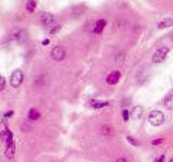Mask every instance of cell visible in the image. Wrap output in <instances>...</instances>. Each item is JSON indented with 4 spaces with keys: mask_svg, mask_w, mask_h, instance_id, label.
Masks as SVG:
<instances>
[{
    "mask_svg": "<svg viewBox=\"0 0 173 162\" xmlns=\"http://www.w3.org/2000/svg\"><path fill=\"white\" fill-rule=\"evenodd\" d=\"M1 138H2L3 142H6V144H10V143L14 142L13 140V135H12V132L9 129H6L1 133Z\"/></svg>",
    "mask_w": 173,
    "mask_h": 162,
    "instance_id": "ba28073f",
    "label": "cell"
},
{
    "mask_svg": "<svg viewBox=\"0 0 173 162\" xmlns=\"http://www.w3.org/2000/svg\"><path fill=\"white\" fill-rule=\"evenodd\" d=\"M116 162H128V161H127L126 158H118Z\"/></svg>",
    "mask_w": 173,
    "mask_h": 162,
    "instance_id": "ffe728a7",
    "label": "cell"
},
{
    "mask_svg": "<svg viewBox=\"0 0 173 162\" xmlns=\"http://www.w3.org/2000/svg\"><path fill=\"white\" fill-rule=\"evenodd\" d=\"M5 86H6V79L3 78V77H1V78H0V91H3Z\"/></svg>",
    "mask_w": 173,
    "mask_h": 162,
    "instance_id": "e0dca14e",
    "label": "cell"
},
{
    "mask_svg": "<svg viewBox=\"0 0 173 162\" xmlns=\"http://www.w3.org/2000/svg\"><path fill=\"white\" fill-rule=\"evenodd\" d=\"M105 26H106V21L105 20H99L98 22H96L95 26H94L93 33H95V34L102 33V31L104 30Z\"/></svg>",
    "mask_w": 173,
    "mask_h": 162,
    "instance_id": "30bf717a",
    "label": "cell"
},
{
    "mask_svg": "<svg viewBox=\"0 0 173 162\" xmlns=\"http://www.w3.org/2000/svg\"><path fill=\"white\" fill-rule=\"evenodd\" d=\"M14 155H15V143L12 142L7 145V148H6V156H7V158H9V159H13Z\"/></svg>",
    "mask_w": 173,
    "mask_h": 162,
    "instance_id": "9c48e42d",
    "label": "cell"
},
{
    "mask_svg": "<svg viewBox=\"0 0 173 162\" xmlns=\"http://www.w3.org/2000/svg\"><path fill=\"white\" fill-rule=\"evenodd\" d=\"M143 115V108L141 106H134L132 110L130 111V116L133 120H138L142 117Z\"/></svg>",
    "mask_w": 173,
    "mask_h": 162,
    "instance_id": "52a82bcc",
    "label": "cell"
},
{
    "mask_svg": "<svg viewBox=\"0 0 173 162\" xmlns=\"http://www.w3.org/2000/svg\"><path fill=\"white\" fill-rule=\"evenodd\" d=\"M164 106H166L168 109L173 110V93L169 94L168 96L164 99Z\"/></svg>",
    "mask_w": 173,
    "mask_h": 162,
    "instance_id": "7c38bea8",
    "label": "cell"
},
{
    "mask_svg": "<svg viewBox=\"0 0 173 162\" xmlns=\"http://www.w3.org/2000/svg\"><path fill=\"white\" fill-rule=\"evenodd\" d=\"M39 117H40V112L36 108H31L28 111V118L30 120H37V119H39Z\"/></svg>",
    "mask_w": 173,
    "mask_h": 162,
    "instance_id": "4fadbf2b",
    "label": "cell"
},
{
    "mask_svg": "<svg viewBox=\"0 0 173 162\" xmlns=\"http://www.w3.org/2000/svg\"><path fill=\"white\" fill-rule=\"evenodd\" d=\"M173 25V20L172 18H163L162 21H160L159 24H158V28H167V27H170Z\"/></svg>",
    "mask_w": 173,
    "mask_h": 162,
    "instance_id": "8fae6325",
    "label": "cell"
},
{
    "mask_svg": "<svg viewBox=\"0 0 173 162\" xmlns=\"http://www.w3.org/2000/svg\"><path fill=\"white\" fill-rule=\"evenodd\" d=\"M168 53H169V48H167V47H161V48H159L158 50H156L155 52H154L153 62L156 64L162 63V62L166 59Z\"/></svg>",
    "mask_w": 173,
    "mask_h": 162,
    "instance_id": "7a4b0ae2",
    "label": "cell"
},
{
    "mask_svg": "<svg viewBox=\"0 0 173 162\" xmlns=\"http://www.w3.org/2000/svg\"><path fill=\"white\" fill-rule=\"evenodd\" d=\"M127 140L131 145H133V146H139V145H140V143H139L135 138L132 137V136H127Z\"/></svg>",
    "mask_w": 173,
    "mask_h": 162,
    "instance_id": "2e32d148",
    "label": "cell"
},
{
    "mask_svg": "<svg viewBox=\"0 0 173 162\" xmlns=\"http://www.w3.org/2000/svg\"><path fill=\"white\" fill-rule=\"evenodd\" d=\"M171 41L173 42V34H172V35H171Z\"/></svg>",
    "mask_w": 173,
    "mask_h": 162,
    "instance_id": "cb8c5ba5",
    "label": "cell"
},
{
    "mask_svg": "<svg viewBox=\"0 0 173 162\" xmlns=\"http://www.w3.org/2000/svg\"><path fill=\"white\" fill-rule=\"evenodd\" d=\"M48 43H49V40H46L45 42H42V44H48Z\"/></svg>",
    "mask_w": 173,
    "mask_h": 162,
    "instance_id": "603a6c76",
    "label": "cell"
},
{
    "mask_svg": "<svg viewBox=\"0 0 173 162\" xmlns=\"http://www.w3.org/2000/svg\"><path fill=\"white\" fill-rule=\"evenodd\" d=\"M163 159H164V157H163V156H161V157H160L159 159L156 160L155 162H163Z\"/></svg>",
    "mask_w": 173,
    "mask_h": 162,
    "instance_id": "44dd1931",
    "label": "cell"
},
{
    "mask_svg": "<svg viewBox=\"0 0 173 162\" xmlns=\"http://www.w3.org/2000/svg\"><path fill=\"white\" fill-rule=\"evenodd\" d=\"M122 116H123V120L127 121L129 119V117H130V112H129L128 110H123V111H122Z\"/></svg>",
    "mask_w": 173,
    "mask_h": 162,
    "instance_id": "ac0fdd59",
    "label": "cell"
},
{
    "mask_svg": "<svg viewBox=\"0 0 173 162\" xmlns=\"http://www.w3.org/2000/svg\"><path fill=\"white\" fill-rule=\"evenodd\" d=\"M120 77H121V74H120L119 70H115V71L111 72V74L107 76L106 82L109 84V86H115V84L118 83Z\"/></svg>",
    "mask_w": 173,
    "mask_h": 162,
    "instance_id": "5b68a950",
    "label": "cell"
},
{
    "mask_svg": "<svg viewBox=\"0 0 173 162\" xmlns=\"http://www.w3.org/2000/svg\"><path fill=\"white\" fill-rule=\"evenodd\" d=\"M162 142H163V138H158V140H154L153 142H151V144L153 145H159V144H161Z\"/></svg>",
    "mask_w": 173,
    "mask_h": 162,
    "instance_id": "d6986e66",
    "label": "cell"
},
{
    "mask_svg": "<svg viewBox=\"0 0 173 162\" xmlns=\"http://www.w3.org/2000/svg\"><path fill=\"white\" fill-rule=\"evenodd\" d=\"M11 115H13V111H10V112H7V114H6V115H5V117H7V118H8V117H9V116H11Z\"/></svg>",
    "mask_w": 173,
    "mask_h": 162,
    "instance_id": "7402d4cb",
    "label": "cell"
},
{
    "mask_svg": "<svg viewBox=\"0 0 173 162\" xmlns=\"http://www.w3.org/2000/svg\"><path fill=\"white\" fill-rule=\"evenodd\" d=\"M23 78H24V75L23 71L20 69H16L12 72L11 78H10V84H11L13 88H18V87L22 84Z\"/></svg>",
    "mask_w": 173,
    "mask_h": 162,
    "instance_id": "3957f363",
    "label": "cell"
},
{
    "mask_svg": "<svg viewBox=\"0 0 173 162\" xmlns=\"http://www.w3.org/2000/svg\"><path fill=\"white\" fill-rule=\"evenodd\" d=\"M54 21V18L51 13H42L41 16H40V22L42 23V25L45 26H48V25H51Z\"/></svg>",
    "mask_w": 173,
    "mask_h": 162,
    "instance_id": "8992f818",
    "label": "cell"
},
{
    "mask_svg": "<svg viewBox=\"0 0 173 162\" xmlns=\"http://www.w3.org/2000/svg\"><path fill=\"white\" fill-rule=\"evenodd\" d=\"M164 116L160 110H153L148 115V122L154 127H159L163 123Z\"/></svg>",
    "mask_w": 173,
    "mask_h": 162,
    "instance_id": "6da1fadb",
    "label": "cell"
},
{
    "mask_svg": "<svg viewBox=\"0 0 173 162\" xmlns=\"http://www.w3.org/2000/svg\"><path fill=\"white\" fill-rule=\"evenodd\" d=\"M51 57L56 62H61L65 59V50L63 47L56 46L53 48V50L51 51Z\"/></svg>",
    "mask_w": 173,
    "mask_h": 162,
    "instance_id": "277c9868",
    "label": "cell"
},
{
    "mask_svg": "<svg viewBox=\"0 0 173 162\" xmlns=\"http://www.w3.org/2000/svg\"><path fill=\"white\" fill-rule=\"evenodd\" d=\"M36 6H37V3H36V1H27L26 2V10L29 12V13H31V12L35 11L36 9Z\"/></svg>",
    "mask_w": 173,
    "mask_h": 162,
    "instance_id": "5bb4252c",
    "label": "cell"
},
{
    "mask_svg": "<svg viewBox=\"0 0 173 162\" xmlns=\"http://www.w3.org/2000/svg\"><path fill=\"white\" fill-rule=\"evenodd\" d=\"M107 105H108L107 102H95V103L93 104V108H95V109H100V108L106 107Z\"/></svg>",
    "mask_w": 173,
    "mask_h": 162,
    "instance_id": "9a60e30c",
    "label": "cell"
}]
</instances>
